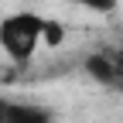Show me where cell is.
I'll use <instances>...</instances> for the list:
<instances>
[{
	"mask_svg": "<svg viewBox=\"0 0 123 123\" xmlns=\"http://www.w3.org/2000/svg\"><path fill=\"white\" fill-rule=\"evenodd\" d=\"M44 27H48V17H41L38 10H17V14H7L0 21V48H4L17 65L31 62L44 41Z\"/></svg>",
	"mask_w": 123,
	"mask_h": 123,
	"instance_id": "6da1fadb",
	"label": "cell"
},
{
	"mask_svg": "<svg viewBox=\"0 0 123 123\" xmlns=\"http://www.w3.org/2000/svg\"><path fill=\"white\" fill-rule=\"evenodd\" d=\"M0 123H51V110H44L38 103L10 99L0 92Z\"/></svg>",
	"mask_w": 123,
	"mask_h": 123,
	"instance_id": "7a4b0ae2",
	"label": "cell"
},
{
	"mask_svg": "<svg viewBox=\"0 0 123 123\" xmlns=\"http://www.w3.org/2000/svg\"><path fill=\"white\" fill-rule=\"evenodd\" d=\"M86 72L96 79L99 86H106V89H123V75H120V68H116V62H113V51L110 55H89L86 58Z\"/></svg>",
	"mask_w": 123,
	"mask_h": 123,
	"instance_id": "3957f363",
	"label": "cell"
},
{
	"mask_svg": "<svg viewBox=\"0 0 123 123\" xmlns=\"http://www.w3.org/2000/svg\"><path fill=\"white\" fill-rule=\"evenodd\" d=\"M58 4L82 7V10H92V14H110V10H116V4H120V0H58Z\"/></svg>",
	"mask_w": 123,
	"mask_h": 123,
	"instance_id": "277c9868",
	"label": "cell"
},
{
	"mask_svg": "<svg viewBox=\"0 0 123 123\" xmlns=\"http://www.w3.org/2000/svg\"><path fill=\"white\" fill-rule=\"evenodd\" d=\"M62 38H65V27H62L58 21H48V27H44V41H48V44H58Z\"/></svg>",
	"mask_w": 123,
	"mask_h": 123,
	"instance_id": "5b68a950",
	"label": "cell"
},
{
	"mask_svg": "<svg viewBox=\"0 0 123 123\" xmlns=\"http://www.w3.org/2000/svg\"><path fill=\"white\" fill-rule=\"evenodd\" d=\"M113 62H116V68H120V75H123V48L113 51Z\"/></svg>",
	"mask_w": 123,
	"mask_h": 123,
	"instance_id": "8992f818",
	"label": "cell"
}]
</instances>
